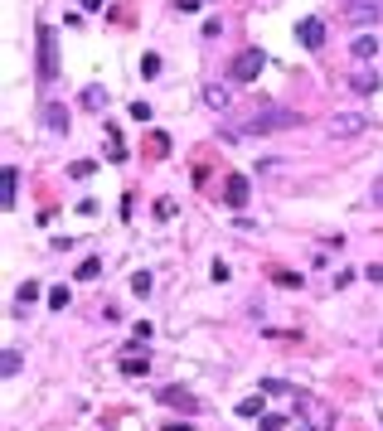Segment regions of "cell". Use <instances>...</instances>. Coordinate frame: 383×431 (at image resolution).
<instances>
[{
    "instance_id": "1",
    "label": "cell",
    "mask_w": 383,
    "mask_h": 431,
    "mask_svg": "<svg viewBox=\"0 0 383 431\" xmlns=\"http://www.w3.org/2000/svg\"><path fill=\"white\" fill-rule=\"evenodd\" d=\"M286 126H301V111H291V107H262L243 131L247 136H272V131H286Z\"/></svg>"
},
{
    "instance_id": "2",
    "label": "cell",
    "mask_w": 383,
    "mask_h": 431,
    "mask_svg": "<svg viewBox=\"0 0 383 431\" xmlns=\"http://www.w3.org/2000/svg\"><path fill=\"white\" fill-rule=\"evenodd\" d=\"M58 78V34L54 25H39V82Z\"/></svg>"
},
{
    "instance_id": "3",
    "label": "cell",
    "mask_w": 383,
    "mask_h": 431,
    "mask_svg": "<svg viewBox=\"0 0 383 431\" xmlns=\"http://www.w3.org/2000/svg\"><path fill=\"white\" fill-rule=\"evenodd\" d=\"M364 126H369V116H364V111H335L325 131L335 136V141H350V136H359Z\"/></svg>"
},
{
    "instance_id": "4",
    "label": "cell",
    "mask_w": 383,
    "mask_h": 431,
    "mask_svg": "<svg viewBox=\"0 0 383 431\" xmlns=\"http://www.w3.org/2000/svg\"><path fill=\"white\" fill-rule=\"evenodd\" d=\"M262 63H267V54H262V49H243V54L228 63V73H233L238 82H252L257 73H262Z\"/></svg>"
},
{
    "instance_id": "5",
    "label": "cell",
    "mask_w": 383,
    "mask_h": 431,
    "mask_svg": "<svg viewBox=\"0 0 383 431\" xmlns=\"http://www.w3.org/2000/svg\"><path fill=\"white\" fill-rule=\"evenodd\" d=\"M296 412H306L315 431H330V422H335V412H330L320 398H311V393H296Z\"/></svg>"
},
{
    "instance_id": "6",
    "label": "cell",
    "mask_w": 383,
    "mask_h": 431,
    "mask_svg": "<svg viewBox=\"0 0 383 431\" xmlns=\"http://www.w3.org/2000/svg\"><path fill=\"white\" fill-rule=\"evenodd\" d=\"M383 15V0H345V20L350 25H374Z\"/></svg>"
},
{
    "instance_id": "7",
    "label": "cell",
    "mask_w": 383,
    "mask_h": 431,
    "mask_svg": "<svg viewBox=\"0 0 383 431\" xmlns=\"http://www.w3.org/2000/svg\"><path fill=\"white\" fill-rule=\"evenodd\" d=\"M247 199H252L247 175H228V180H223V204H228V209H247Z\"/></svg>"
},
{
    "instance_id": "8",
    "label": "cell",
    "mask_w": 383,
    "mask_h": 431,
    "mask_svg": "<svg viewBox=\"0 0 383 431\" xmlns=\"http://www.w3.org/2000/svg\"><path fill=\"white\" fill-rule=\"evenodd\" d=\"M15 204H20V170L0 165V209H15Z\"/></svg>"
},
{
    "instance_id": "9",
    "label": "cell",
    "mask_w": 383,
    "mask_h": 431,
    "mask_svg": "<svg viewBox=\"0 0 383 431\" xmlns=\"http://www.w3.org/2000/svg\"><path fill=\"white\" fill-rule=\"evenodd\" d=\"M345 87H350L355 97H374V92H379L383 82H379V73H374V68H355V73L345 78Z\"/></svg>"
},
{
    "instance_id": "10",
    "label": "cell",
    "mask_w": 383,
    "mask_h": 431,
    "mask_svg": "<svg viewBox=\"0 0 383 431\" xmlns=\"http://www.w3.org/2000/svg\"><path fill=\"white\" fill-rule=\"evenodd\" d=\"M296 39H301V49H325V25L315 15H306L301 25H296Z\"/></svg>"
},
{
    "instance_id": "11",
    "label": "cell",
    "mask_w": 383,
    "mask_h": 431,
    "mask_svg": "<svg viewBox=\"0 0 383 431\" xmlns=\"http://www.w3.org/2000/svg\"><path fill=\"white\" fill-rule=\"evenodd\" d=\"M117 369H122L126 378H146V373H151V354H146V349H126Z\"/></svg>"
},
{
    "instance_id": "12",
    "label": "cell",
    "mask_w": 383,
    "mask_h": 431,
    "mask_svg": "<svg viewBox=\"0 0 383 431\" xmlns=\"http://www.w3.org/2000/svg\"><path fill=\"white\" fill-rule=\"evenodd\" d=\"M156 403L180 407V412H199V398H194V393H185V388H161V393H156Z\"/></svg>"
},
{
    "instance_id": "13",
    "label": "cell",
    "mask_w": 383,
    "mask_h": 431,
    "mask_svg": "<svg viewBox=\"0 0 383 431\" xmlns=\"http://www.w3.org/2000/svg\"><path fill=\"white\" fill-rule=\"evenodd\" d=\"M39 121H44L49 131H68V107H63V102H44V107H39Z\"/></svg>"
},
{
    "instance_id": "14",
    "label": "cell",
    "mask_w": 383,
    "mask_h": 431,
    "mask_svg": "<svg viewBox=\"0 0 383 431\" xmlns=\"http://www.w3.org/2000/svg\"><path fill=\"white\" fill-rule=\"evenodd\" d=\"M350 54H355V63H369V58L379 54V39L374 34H359L355 44H350Z\"/></svg>"
},
{
    "instance_id": "15",
    "label": "cell",
    "mask_w": 383,
    "mask_h": 431,
    "mask_svg": "<svg viewBox=\"0 0 383 431\" xmlns=\"http://www.w3.org/2000/svg\"><path fill=\"white\" fill-rule=\"evenodd\" d=\"M20 364H25V354H20V349H5V354H0V373H5V378L20 373Z\"/></svg>"
},
{
    "instance_id": "16",
    "label": "cell",
    "mask_w": 383,
    "mask_h": 431,
    "mask_svg": "<svg viewBox=\"0 0 383 431\" xmlns=\"http://www.w3.org/2000/svg\"><path fill=\"white\" fill-rule=\"evenodd\" d=\"M82 107L102 111V107H107V92H102V87H82Z\"/></svg>"
},
{
    "instance_id": "17",
    "label": "cell",
    "mask_w": 383,
    "mask_h": 431,
    "mask_svg": "<svg viewBox=\"0 0 383 431\" xmlns=\"http://www.w3.org/2000/svg\"><path fill=\"white\" fill-rule=\"evenodd\" d=\"M97 271H102V257H87V262H82V267H78V281H92Z\"/></svg>"
},
{
    "instance_id": "18",
    "label": "cell",
    "mask_w": 383,
    "mask_h": 431,
    "mask_svg": "<svg viewBox=\"0 0 383 431\" xmlns=\"http://www.w3.org/2000/svg\"><path fill=\"white\" fill-rule=\"evenodd\" d=\"M238 417H262V398H243V403H238Z\"/></svg>"
},
{
    "instance_id": "19",
    "label": "cell",
    "mask_w": 383,
    "mask_h": 431,
    "mask_svg": "<svg viewBox=\"0 0 383 431\" xmlns=\"http://www.w3.org/2000/svg\"><path fill=\"white\" fill-rule=\"evenodd\" d=\"M204 102H209V107H228V87H209Z\"/></svg>"
},
{
    "instance_id": "20",
    "label": "cell",
    "mask_w": 383,
    "mask_h": 431,
    "mask_svg": "<svg viewBox=\"0 0 383 431\" xmlns=\"http://www.w3.org/2000/svg\"><path fill=\"white\" fill-rule=\"evenodd\" d=\"M29 300H39V281H25V286H20V310H25Z\"/></svg>"
},
{
    "instance_id": "21",
    "label": "cell",
    "mask_w": 383,
    "mask_h": 431,
    "mask_svg": "<svg viewBox=\"0 0 383 431\" xmlns=\"http://www.w3.org/2000/svg\"><path fill=\"white\" fill-rule=\"evenodd\" d=\"M49 305H54V310H68V286H54V291H49Z\"/></svg>"
},
{
    "instance_id": "22",
    "label": "cell",
    "mask_w": 383,
    "mask_h": 431,
    "mask_svg": "<svg viewBox=\"0 0 383 431\" xmlns=\"http://www.w3.org/2000/svg\"><path fill=\"white\" fill-rule=\"evenodd\" d=\"M131 291H136V296H151V276H146V271L131 276Z\"/></svg>"
},
{
    "instance_id": "23",
    "label": "cell",
    "mask_w": 383,
    "mask_h": 431,
    "mask_svg": "<svg viewBox=\"0 0 383 431\" xmlns=\"http://www.w3.org/2000/svg\"><path fill=\"white\" fill-rule=\"evenodd\" d=\"M369 204H374V209H383V175L369 185Z\"/></svg>"
},
{
    "instance_id": "24",
    "label": "cell",
    "mask_w": 383,
    "mask_h": 431,
    "mask_svg": "<svg viewBox=\"0 0 383 431\" xmlns=\"http://www.w3.org/2000/svg\"><path fill=\"white\" fill-rule=\"evenodd\" d=\"M92 175V160H73V180H87Z\"/></svg>"
},
{
    "instance_id": "25",
    "label": "cell",
    "mask_w": 383,
    "mask_h": 431,
    "mask_svg": "<svg viewBox=\"0 0 383 431\" xmlns=\"http://www.w3.org/2000/svg\"><path fill=\"white\" fill-rule=\"evenodd\" d=\"M156 218H175V199H161V204H156Z\"/></svg>"
},
{
    "instance_id": "26",
    "label": "cell",
    "mask_w": 383,
    "mask_h": 431,
    "mask_svg": "<svg viewBox=\"0 0 383 431\" xmlns=\"http://www.w3.org/2000/svg\"><path fill=\"white\" fill-rule=\"evenodd\" d=\"M364 276H369L374 286H383V262H369V271H364Z\"/></svg>"
},
{
    "instance_id": "27",
    "label": "cell",
    "mask_w": 383,
    "mask_h": 431,
    "mask_svg": "<svg viewBox=\"0 0 383 431\" xmlns=\"http://www.w3.org/2000/svg\"><path fill=\"white\" fill-rule=\"evenodd\" d=\"M262 431H286V417H262Z\"/></svg>"
},
{
    "instance_id": "28",
    "label": "cell",
    "mask_w": 383,
    "mask_h": 431,
    "mask_svg": "<svg viewBox=\"0 0 383 431\" xmlns=\"http://www.w3.org/2000/svg\"><path fill=\"white\" fill-rule=\"evenodd\" d=\"M131 116H136V121H151V107H146V102L136 97V102H131Z\"/></svg>"
},
{
    "instance_id": "29",
    "label": "cell",
    "mask_w": 383,
    "mask_h": 431,
    "mask_svg": "<svg viewBox=\"0 0 383 431\" xmlns=\"http://www.w3.org/2000/svg\"><path fill=\"white\" fill-rule=\"evenodd\" d=\"M175 10H180V15H190V10H199V0H175Z\"/></svg>"
},
{
    "instance_id": "30",
    "label": "cell",
    "mask_w": 383,
    "mask_h": 431,
    "mask_svg": "<svg viewBox=\"0 0 383 431\" xmlns=\"http://www.w3.org/2000/svg\"><path fill=\"white\" fill-rule=\"evenodd\" d=\"M82 10H102V0H82Z\"/></svg>"
},
{
    "instance_id": "31",
    "label": "cell",
    "mask_w": 383,
    "mask_h": 431,
    "mask_svg": "<svg viewBox=\"0 0 383 431\" xmlns=\"http://www.w3.org/2000/svg\"><path fill=\"white\" fill-rule=\"evenodd\" d=\"M379 344H383V334H379Z\"/></svg>"
}]
</instances>
